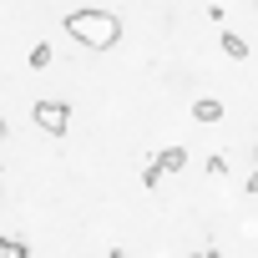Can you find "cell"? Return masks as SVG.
<instances>
[{"instance_id":"9","label":"cell","mask_w":258,"mask_h":258,"mask_svg":"<svg viewBox=\"0 0 258 258\" xmlns=\"http://www.w3.org/2000/svg\"><path fill=\"white\" fill-rule=\"evenodd\" d=\"M208 177H228V157L213 152V157H208Z\"/></svg>"},{"instance_id":"11","label":"cell","mask_w":258,"mask_h":258,"mask_svg":"<svg viewBox=\"0 0 258 258\" xmlns=\"http://www.w3.org/2000/svg\"><path fill=\"white\" fill-rule=\"evenodd\" d=\"M203 258H223V253H218V248H208V253H203Z\"/></svg>"},{"instance_id":"14","label":"cell","mask_w":258,"mask_h":258,"mask_svg":"<svg viewBox=\"0 0 258 258\" xmlns=\"http://www.w3.org/2000/svg\"><path fill=\"white\" fill-rule=\"evenodd\" d=\"M0 132H6V121H0Z\"/></svg>"},{"instance_id":"5","label":"cell","mask_w":258,"mask_h":258,"mask_svg":"<svg viewBox=\"0 0 258 258\" xmlns=\"http://www.w3.org/2000/svg\"><path fill=\"white\" fill-rule=\"evenodd\" d=\"M157 167H162V172H182V167H187V147H162V152H157Z\"/></svg>"},{"instance_id":"7","label":"cell","mask_w":258,"mask_h":258,"mask_svg":"<svg viewBox=\"0 0 258 258\" xmlns=\"http://www.w3.org/2000/svg\"><path fill=\"white\" fill-rule=\"evenodd\" d=\"M142 187H147V192H157V187H162V167H157V162H147V167H142Z\"/></svg>"},{"instance_id":"12","label":"cell","mask_w":258,"mask_h":258,"mask_svg":"<svg viewBox=\"0 0 258 258\" xmlns=\"http://www.w3.org/2000/svg\"><path fill=\"white\" fill-rule=\"evenodd\" d=\"M111 258H126V253H121V248H111Z\"/></svg>"},{"instance_id":"6","label":"cell","mask_w":258,"mask_h":258,"mask_svg":"<svg viewBox=\"0 0 258 258\" xmlns=\"http://www.w3.org/2000/svg\"><path fill=\"white\" fill-rule=\"evenodd\" d=\"M0 258H31V248L16 243V238H0Z\"/></svg>"},{"instance_id":"10","label":"cell","mask_w":258,"mask_h":258,"mask_svg":"<svg viewBox=\"0 0 258 258\" xmlns=\"http://www.w3.org/2000/svg\"><path fill=\"white\" fill-rule=\"evenodd\" d=\"M248 192H258V167H253V177H248Z\"/></svg>"},{"instance_id":"1","label":"cell","mask_w":258,"mask_h":258,"mask_svg":"<svg viewBox=\"0 0 258 258\" xmlns=\"http://www.w3.org/2000/svg\"><path fill=\"white\" fill-rule=\"evenodd\" d=\"M66 36L76 46H91V51H111L121 41V21L111 11H71L66 16Z\"/></svg>"},{"instance_id":"8","label":"cell","mask_w":258,"mask_h":258,"mask_svg":"<svg viewBox=\"0 0 258 258\" xmlns=\"http://www.w3.org/2000/svg\"><path fill=\"white\" fill-rule=\"evenodd\" d=\"M31 66L46 71V66H51V46H31Z\"/></svg>"},{"instance_id":"4","label":"cell","mask_w":258,"mask_h":258,"mask_svg":"<svg viewBox=\"0 0 258 258\" xmlns=\"http://www.w3.org/2000/svg\"><path fill=\"white\" fill-rule=\"evenodd\" d=\"M218 46H223V56H233V61L248 56V41H243L238 31H218Z\"/></svg>"},{"instance_id":"3","label":"cell","mask_w":258,"mask_h":258,"mask_svg":"<svg viewBox=\"0 0 258 258\" xmlns=\"http://www.w3.org/2000/svg\"><path fill=\"white\" fill-rule=\"evenodd\" d=\"M192 121H203V126L223 121V101H218V96H198V101H192Z\"/></svg>"},{"instance_id":"13","label":"cell","mask_w":258,"mask_h":258,"mask_svg":"<svg viewBox=\"0 0 258 258\" xmlns=\"http://www.w3.org/2000/svg\"><path fill=\"white\" fill-rule=\"evenodd\" d=\"M187 258H203V253H187Z\"/></svg>"},{"instance_id":"2","label":"cell","mask_w":258,"mask_h":258,"mask_svg":"<svg viewBox=\"0 0 258 258\" xmlns=\"http://www.w3.org/2000/svg\"><path fill=\"white\" fill-rule=\"evenodd\" d=\"M66 121H71V106H66V101H56V96L36 101V126H41V132L61 137V132H66Z\"/></svg>"}]
</instances>
